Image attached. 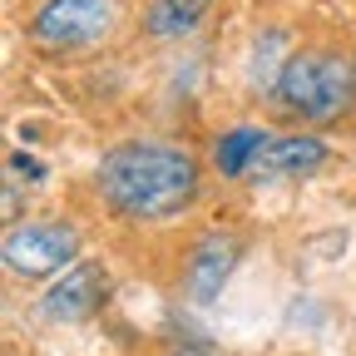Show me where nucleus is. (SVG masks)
I'll use <instances>...</instances> for the list:
<instances>
[{
    "label": "nucleus",
    "instance_id": "1",
    "mask_svg": "<svg viewBox=\"0 0 356 356\" xmlns=\"http://www.w3.org/2000/svg\"><path fill=\"white\" fill-rule=\"evenodd\" d=\"M95 188L109 213L129 222H163L198 203L203 193V168L188 149L163 144V139H124L114 144L99 168Z\"/></svg>",
    "mask_w": 356,
    "mask_h": 356
},
{
    "label": "nucleus",
    "instance_id": "2",
    "mask_svg": "<svg viewBox=\"0 0 356 356\" xmlns=\"http://www.w3.org/2000/svg\"><path fill=\"white\" fill-rule=\"evenodd\" d=\"M273 99L302 124H337L356 109V60L332 44H312L282 60L273 79Z\"/></svg>",
    "mask_w": 356,
    "mask_h": 356
},
{
    "label": "nucleus",
    "instance_id": "3",
    "mask_svg": "<svg viewBox=\"0 0 356 356\" xmlns=\"http://www.w3.org/2000/svg\"><path fill=\"white\" fill-rule=\"evenodd\" d=\"M119 0H44L30 15V44L40 50H84L114 30Z\"/></svg>",
    "mask_w": 356,
    "mask_h": 356
},
{
    "label": "nucleus",
    "instance_id": "4",
    "mask_svg": "<svg viewBox=\"0 0 356 356\" xmlns=\"http://www.w3.org/2000/svg\"><path fill=\"white\" fill-rule=\"evenodd\" d=\"M79 252V233L65 218H44V222H20L6 233V267L15 277H50L70 273Z\"/></svg>",
    "mask_w": 356,
    "mask_h": 356
},
{
    "label": "nucleus",
    "instance_id": "5",
    "mask_svg": "<svg viewBox=\"0 0 356 356\" xmlns=\"http://www.w3.org/2000/svg\"><path fill=\"white\" fill-rule=\"evenodd\" d=\"M238 257H243V238L238 233H222V228L218 233H203L188 248V257H184V292L193 302H213L222 292V282L233 277Z\"/></svg>",
    "mask_w": 356,
    "mask_h": 356
},
{
    "label": "nucleus",
    "instance_id": "6",
    "mask_svg": "<svg viewBox=\"0 0 356 356\" xmlns=\"http://www.w3.org/2000/svg\"><path fill=\"white\" fill-rule=\"evenodd\" d=\"M104 297H109L104 262H74L70 273L40 297V312L50 322H84V317H95V312L104 307Z\"/></svg>",
    "mask_w": 356,
    "mask_h": 356
},
{
    "label": "nucleus",
    "instance_id": "7",
    "mask_svg": "<svg viewBox=\"0 0 356 356\" xmlns=\"http://www.w3.org/2000/svg\"><path fill=\"white\" fill-rule=\"evenodd\" d=\"M327 163V144L312 134H267V144L257 149L248 178L252 184H277V178H307Z\"/></svg>",
    "mask_w": 356,
    "mask_h": 356
},
{
    "label": "nucleus",
    "instance_id": "8",
    "mask_svg": "<svg viewBox=\"0 0 356 356\" xmlns=\"http://www.w3.org/2000/svg\"><path fill=\"white\" fill-rule=\"evenodd\" d=\"M267 144V129H252V124H238V129H222L213 134V144H208V159L222 178H248L257 149Z\"/></svg>",
    "mask_w": 356,
    "mask_h": 356
},
{
    "label": "nucleus",
    "instance_id": "9",
    "mask_svg": "<svg viewBox=\"0 0 356 356\" xmlns=\"http://www.w3.org/2000/svg\"><path fill=\"white\" fill-rule=\"evenodd\" d=\"M208 10H213V0H149V10H144V35H154V40L193 35V30L203 25Z\"/></svg>",
    "mask_w": 356,
    "mask_h": 356
},
{
    "label": "nucleus",
    "instance_id": "10",
    "mask_svg": "<svg viewBox=\"0 0 356 356\" xmlns=\"http://www.w3.org/2000/svg\"><path fill=\"white\" fill-rule=\"evenodd\" d=\"M6 168H10L15 184H40V178H44V163H40V159H30V154H10V159H6Z\"/></svg>",
    "mask_w": 356,
    "mask_h": 356
},
{
    "label": "nucleus",
    "instance_id": "11",
    "mask_svg": "<svg viewBox=\"0 0 356 356\" xmlns=\"http://www.w3.org/2000/svg\"><path fill=\"white\" fill-rule=\"evenodd\" d=\"M168 356H213V351H203V346H173Z\"/></svg>",
    "mask_w": 356,
    "mask_h": 356
}]
</instances>
